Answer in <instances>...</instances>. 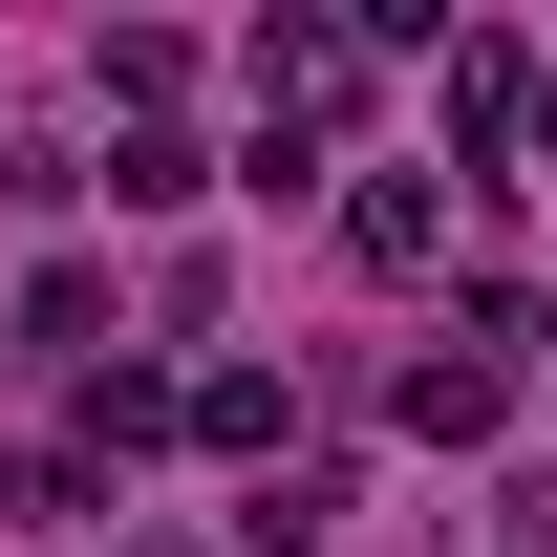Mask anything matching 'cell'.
Here are the masks:
<instances>
[{
	"label": "cell",
	"mask_w": 557,
	"mask_h": 557,
	"mask_svg": "<svg viewBox=\"0 0 557 557\" xmlns=\"http://www.w3.org/2000/svg\"><path fill=\"white\" fill-rule=\"evenodd\" d=\"M344 236H364V278H429V258H450V172H364Z\"/></svg>",
	"instance_id": "obj_1"
},
{
	"label": "cell",
	"mask_w": 557,
	"mask_h": 557,
	"mask_svg": "<svg viewBox=\"0 0 557 557\" xmlns=\"http://www.w3.org/2000/svg\"><path fill=\"white\" fill-rule=\"evenodd\" d=\"M86 472H129V450H172V364H86V429H65Z\"/></svg>",
	"instance_id": "obj_2"
},
{
	"label": "cell",
	"mask_w": 557,
	"mask_h": 557,
	"mask_svg": "<svg viewBox=\"0 0 557 557\" xmlns=\"http://www.w3.org/2000/svg\"><path fill=\"white\" fill-rule=\"evenodd\" d=\"M450 150H536V65L515 44H450Z\"/></svg>",
	"instance_id": "obj_3"
},
{
	"label": "cell",
	"mask_w": 557,
	"mask_h": 557,
	"mask_svg": "<svg viewBox=\"0 0 557 557\" xmlns=\"http://www.w3.org/2000/svg\"><path fill=\"white\" fill-rule=\"evenodd\" d=\"M86 194H129V214H194V194H214V150H194V129H108V172H86Z\"/></svg>",
	"instance_id": "obj_4"
},
{
	"label": "cell",
	"mask_w": 557,
	"mask_h": 557,
	"mask_svg": "<svg viewBox=\"0 0 557 557\" xmlns=\"http://www.w3.org/2000/svg\"><path fill=\"white\" fill-rule=\"evenodd\" d=\"M408 429H429V450H493V429H515V386H493V364H450V344H429V364H408Z\"/></svg>",
	"instance_id": "obj_5"
},
{
	"label": "cell",
	"mask_w": 557,
	"mask_h": 557,
	"mask_svg": "<svg viewBox=\"0 0 557 557\" xmlns=\"http://www.w3.org/2000/svg\"><path fill=\"white\" fill-rule=\"evenodd\" d=\"M236 536H258V557H322V536H344V472H258V515H236Z\"/></svg>",
	"instance_id": "obj_6"
},
{
	"label": "cell",
	"mask_w": 557,
	"mask_h": 557,
	"mask_svg": "<svg viewBox=\"0 0 557 557\" xmlns=\"http://www.w3.org/2000/svg\"><path fill=\"white\" fill-rule=\"evenodd\" d=\"M536 150H557V86H536Z\"/></svg>",
	"instance_id": "obj_7"
}]
</instances>
